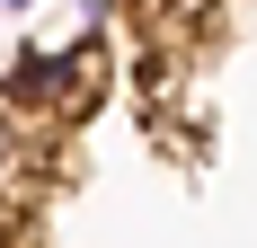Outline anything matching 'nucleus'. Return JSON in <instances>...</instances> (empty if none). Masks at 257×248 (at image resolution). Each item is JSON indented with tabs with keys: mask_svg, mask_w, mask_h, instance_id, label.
I'll return each mask as SVG.
<instances>
[{
	"mask_svg": "<svg viewBox=\"0 0 257 248\" xmlns=\"http://www.w3.org/2000/svg\"><path fill=\"white\" fill-rule=\"evenodd\" d=\"M9 230H18V222H9V204H0V248H9Z\"/></svg>",
	"mask_w": 257,
	"mask_h": 248,
	"instance_id": "1",
	"label": "nucleus"
},
{
	"mask_svg": "<svg viewBox=\"0 0 257 248\" xmlns=\"http://www.w3.org/2000/svg\"><path fill=\"white\" fill-rule=\"evenodd\" d=\"M9 9H36V0H9Z\"/></svg>",
	"mask_w": 257,
	"mask_h": 248,
	"instance_id": "2",
	"label": "nucleus"
}]
</instances>
